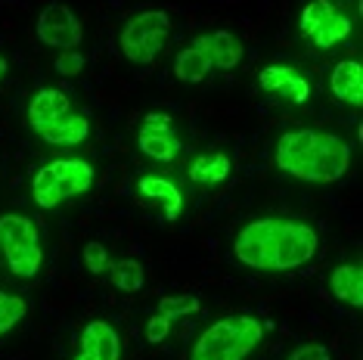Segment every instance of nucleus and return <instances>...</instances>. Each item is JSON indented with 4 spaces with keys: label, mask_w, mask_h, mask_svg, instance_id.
<instances>
[{
    "label": "nucleus",
    "mask_w": 363,
    "mask_h": 360,
    "mask_svg": "<svg viewBox=\"0 0 363 360\" xmlns=\"http://www.w3.org/2000/svg\"><path fill=\"white\" fill-rule=\"evenodd\" d=\"M320 252V233L311 220L267 215L242 224L233 236V258L252 270L286 274L308 267Z\"/></svg>",
    "instance_id": "obj_1"
},
{
    "label": "nucleus",
    "mask_w": 363,
    "mask_h": 360,
    "mask_svg": "<svg viewBox=\"0 0 363 360\" xmlns=\"http://www.w3.org/2000/svg\"><path fill=\"white\" fill-rule=\"evenodd\" d=\"M274 165L286 177L313 186L338 184L351 168V146L345 137L320 128H289L274 146Z\"/></svg>",
    "instance_id": "obj_2"
},
{
    "label": "nucleus",
    "mask_w": 363,
    "mask_h": 360,
    "mask_svg": "<svg viewBox=\"0 0 363 360\" xmlns=\"http://www.w3.org/2000/svg\"><path fill=\"white\" fill-rule=\"evenodd\" d=\"M26 125L40 143L56 150H75L90 140V118L60 87H40L28 96Z\"/></svg>",
    "instance_id": "obj_3"
},
{
    "label": "nucleus",
    "mask_w": 363,
    "mask_h": 360,
    "mask_svg": "<svg viewBox=\"0 0 363 360\" xmlns=\"http://www.w3.org/2000/svg\"><path fill=\"white\" fill-rule=\"evenodd\" d=\"M96 168L90 159L78 155H62V159L44 162L35 174H31V202L40 211H53L72 199H81L94 190Z\"/></svg>",
    "instance_id": "obj_4"
},
{
    "label": "nucleus",
    "mask_w": 363,
    "mask_h": 360,
    "mask_svg": "<svg viewBox=\"0 0 363 360\" xmlns=\"http://www.w3.org/2000/svg\"><path fill=\"white\" fill-rule=\"evenodd\" d=\"M264 339V323L255 314H227L196 335L189 360H245Z\"/></svg>",
    "instance_id": "obj_5"
},
{
    "label": "nucleus",
    "mask_w": 363,
    "mask_h": 360,
    "mask_svg": "<svg viewBox=\"0 0 363 360\" xmlns=\"http://www.w3.org/2000/svg\"><path fill=\"white\" fill-rule=\"evenodd\" d=\"M0 261L16 280H35L44 267L40 230L28 215L6 211L0 215Z\"/></svg>",
    "instance_id": "obj_6"
},
{
    "label": "nucleus",
    "mask_w": 363,
    "mask_h": 360,
    "mask_svg": "<svg viewBox=\"0 0 363 360\" xmlns=\"http://www.w3.org/2000/svg\"><path fill=\"white\" fill-rule=\"evenodd\" d=\"M171 38V16L168 10H140L121 26L118 31V50L134 65H152L164 53Z\"/></svg>",
    "instance_id": "obj_7"
},
{
    "label": "nucleus",
    "mask_w": 363,
    "mask_h": 360,
    "mask_svg": "<svg viewBox=\"0 0 363 360\" xmlns=\"http://www.w3.org/2000/svg\"><path fill=\"white\" fill-rule=\"evenodd\" d=\"M298 31L317 50H333L345 44L354 31L351 16L335 4V0H308L298 16Z\"/></svg>",
    "instance_id": "obj_8"
},
{
    "label": "nucleus",
    "mask_w": 363,
    "mask_h": 360,
    "mask_svg": "<svg viewBox=\"0 0 363 360\" xmlns=\"http://www.w3.org/2000/svg\"><path fill=\"white\" fill-rule=\"evenodd\" d=\"M35 35L44 47L53 50H78L84 40V26L75 16V10L65 4H47L35 22Z\"/></svg>",
    "instance_id": "obj_9"
},
{
    "label": "nucleus",
    "mask_w": 363,
    "mask_h": 360,
    "mask_svg": "<svg viewBox=\"0 0 363 360\" xmlns=\"http://www.w3.org/2000/svg\"><path fill=\"white\" fill-rule=\"evenodd\" d=\"M137 146L150 162L171 165L184 150V140L174 134V118L168 112H146L137 134Z\"/></svg>",
    "instance_id": "obj_10"
},
{
    "label": "nucleus",
    "mask_w": 363,
    "mask_h": 360,
    "mask_svg": "<svg viewBox=\"0 0 363 360\" xmlns=\"http://www.w3.org/2000/svg\"><path fill=\"white\" fill-rule=\"evenodd\" d=\"M258 87L264 94H277V96H283V100H292L295 106H304L313 94L308 72H301L298 65H286V62L264 65L258 72Z\"/></svg>",
    "instance_id": "obj_11"
},
{
    "label": "nucleus",
    "mask_w": 363,
    "mask_h": 360,
    "mask_svg": "<svg viewBox=\"0 0 363 360\" xmlns=\"http://www.w3.org/2000/svg\"><path fill=\"white\" fill-rule=\"evenodd\" d=\"M199 310H202L199 296H162L155 314L146 320L143 339L150 342V345H162V342L171 335V326L177 320H184V317L199 314Z\"/></svg>",
    "instance_id": "obj_12"
},
{
    "label": "nucleus",
    "mask_w": 363,
    "mask_h": 360,
    "mask_svg": "<svg viewBox=\"0 0 363 360\" xmlns=\"http://www.w3.org/2000/svg\"><path fill=\"white\" fill-rule=\"evenodd\" d=\"M137 196L146 206L159 208L168 224H174L184 215V190L177 186V180H171L164 174H143L137 180Z\"/></svg>",
    "instance_id": "obj_13"
},
{
    "label": "nucleus",
    "mask_w": 363,
    "mask_h": 360,
    "mask_svg": "<svg viewBox=\"0 0 363 360\" xmlns=\"http://www.w3.org/2000/svg\"><path fill=\"white\" fill-rule=\"evenodd\" d=\"M72 360H121V335L109 320H90L78 335Z\"/></svg>",
    "instance_id": "obj_14"
},
{
    "label": "nucleus",
    "mask_w": 363,
    "mask_h": 360,
    "mask_svg": "<svg viewBox=\"0 0 363 360\" xmlns=\"http://www.w3.org/2000/svg\"><path fill=\"white\" fill-rule=\"evenodd\" d=\"M193 44L199 47V50L208 56L211 65L218 72H233L239 62H242L245 56V44L242 38L233 35V31L227 28H214V31H205V35L193 38Z\"/></svg>",
    "instance_id": "obj_15"
},
{
    "label": "nucleus",
    "mask_w": 363,
    "mask_h": 360,
    "mask_svg": "<svg viewBox=\"0 0 363 360\" xmlns=\"http://www.w3.org/2000/svg\"><path fill=\"white\" fill-rule=\"evenodd\" d=\"M233 174V162L227 152L220 150H208L189 159L186 165V180L199 190H218L220 184H227V177Z\"/></svg>",
    "instance_id": "obj_16"
},
{
    "label": "nucleus",
    "mask_w": 363,
    "mask_h": 360,
    "mask_svg": "<svg viewBox=\"0 0 363 360\" xmlns=\"http://www.w3.org/2000/svg\"><path fill=\"white\" fill-rule=\"evenodd\" d=\"M326 289L338 305L360 310L363 308V267L360 261H342L326 274Z\"/></svg>",
    "instance_id": "obj_17"
},
{
    "label": "nucleus",
    "mask_w": 363,
    "mask_h": 360,
    "mask_svg": "<svg viewBox=\"0 0 363 360\" xmlns=\"http://www.w3.org/2000/svg\"><path fill=\"white\" fill-rule=\"evenodd\" d=\"M329 94L345 109H360L363 106V65L360 60H342L329 72Z\"/></svg>",
    "instance_id": "obj_18"
},
{
    "label": "nucleus",
    "mask_w": 363,
    "mask_h": 360,
    "mask_svg": "<svg viewBox=\"0 0 363 360\" xmlns=\"http://www.w3.org/2000/svg\"><path fill=\"white\" fill-rule=\"evenodd\" d=\"M211 72H214L211 60L196 44L184 47V50L174 56V78L184 81V84H202V81H208Z\"/></svg>",
    "instance_id": "obj_19"
},
{
    "label": "nucleus",
    "mask_w": 363,
    "mask_h": 360,
    "mask_svg": "<svg viewBox=\"0 0 363 360\" xmlns=\"http://www.w3.org/2000/svg\"><path fill=\"white\" fill-rule=\"evenodd\" d=\"M106 274L112 276V286L125 296H134L146 286V267L140 264L137 258H118V261H109V270Z\"/></svg>",
    "instance_id": "obj_20"
},
{
    "label": "nucleus",
    "mask_w": 363,
    "mask_h": 360,
    "mask_svg": "<svg viewBox=\"0 0 363 360\" xmlns=\"http://www.w3.org/2000/svg\"><path fill=\"white\" fill-rule=\"evenodd\" d=\"M28 317V301L10 289H0V339L10 335Z\"/></svg>",
    "instance_id": "obj_21"
},
{
    "label": "nucleus",
    "mask_w": 363,
    "mask_h": 360,
    "mask_svg": "<svg viewBox=\"0 0 363 360\" xmlns=\"http://www.w3.org/2000/svg\"><path fill=\"white\" fill-rule=\"evenodd\" d=\"M81 261H84V270L94 276H103L106 270H109V249L100 242V240H90L84 242V249H81Z\"/></svg>",
    "instance_id": "obj_22"
},
{
    "label": "nucleus",
    "mask_w": 363,
    "mask_h": 360,
    "mask_svg": "<svg viewBox=\"0 0 363 360\" xmlns=\"http://www.w3.org/2000/svg\"><path fill=\"white\" fill-rule=\"evenodd\" d=\"M84 53H78V50H62V56H56V62H53V72L56 75H62V78H75L81 69H84Z\"/></svg>",
    "instance_id": "obj_23"
},
{
    "label": "nucleus",
    "mask_w": 363,
    "mask_h": 360,
    "mask_svg": "<svg viewBox=\"0 0 363 360\" xmlns=\"http://www.w3.org/2000/svg\"><path fill=\"white\" fill-rule=\"evenodd\" d=\"M333 354H329V348L323 345V342H304V345H298L289 354L286 360H329Z\"/></svg>",
    "instance_id": "obj_24"
},
{
    "label": "nucleus",
    "mask_w": 363,
    "mask_h": 360,
    "mask_svg": "<svg viewBox=\"0 0 363 360\" xmlns=\"http://www.w3.org/2000/svg\"><path fill=\"white\" fill-rule=\"evenodd\" d=\"M6 69H10V62H6V56H0V81H4V75H6Z\"/></svg>",
    "instance_id": "obj_25"
}]
</instances>
